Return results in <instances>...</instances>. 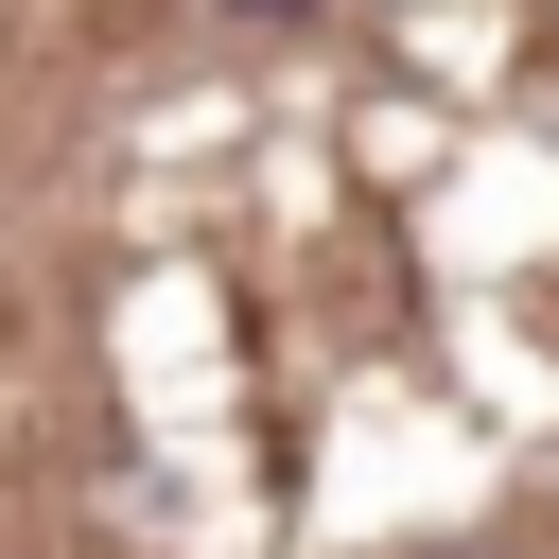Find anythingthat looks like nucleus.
Instances as JSON below:
<instances>
[{
	"mask_svg": "<svg viewBox=\"0 0 559 559\" xmlns=\"http://www.w3.org/2000/svg\"><path fill=\"white\" fill-rule=\"evenodd\" d=\"M0 559H559V0H0Z\"/></svg>",
	"mask_w": 559,
	"mask_h": 559,
	"instance_id": "nucleus-1",
	"label": "nucleus"
}]
</instances>
